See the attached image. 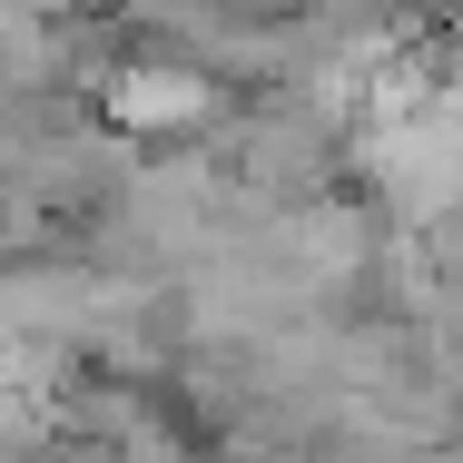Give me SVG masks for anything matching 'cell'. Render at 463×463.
<instances>
[{
    "label": "cell",
    "mask_w": 463,
    "mask_h": 463,
    "mask_svg": "<svg viewBox=\"0 0 463 463\" xmlns=\"http://www.w3.org/2000/svg\"><path fill=\"white\" fill-rule=\"evenodd\" d=\"M99 109H109L118 128H138V138H178V128H197V118L217 109V90H207L197 70H168V60H118L109 90H99Z\"/></svg>",
    "instance_id": "cell-1"
}]
</instances>
